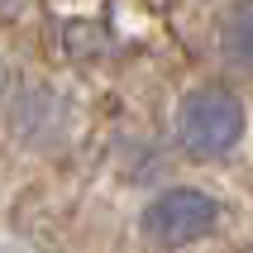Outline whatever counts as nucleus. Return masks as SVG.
I'll list each match as a JSON object with an SVG mask.
<instances>
[{
  "label": "nucleus",
  "instance_id": "20e7f679",
  "mask_svg": "<svg viewBox=\"0 0 253 253\" xmlns=\"http://www.w3.org/2000/svg\"><path fill=\"white\" fill-rule=\"evenodd\" d=\"M5 86H10V67L0 62V96H5Z\"/></svg>",
  "mask_w": 253,
  "mask_h": 253
},
{
  "label": "nucleus",
  "instance_id": "f257e3e1",
  "mask_svg": "<svg viewBox=\"0 0 253 253\" xmlns=\"http://www.w3.org/2000/svg\"><path fill=\"white\" fill-rule=\"evenodd\" d=\"M244 139V100L225 86H196L177 105V143L191 158H220Z\"/></svg>",
  "mask_w": 253,
  "mask_h": 253
},
{
  "label": "nucleus",
  "instance_id": "f03ea898",
  "mask_svg": "<svg viewBox=\"0 0 253 253\" xmlns=\"http://www.w3.org/2000/svg\"><path fill=\"white\" fill-rule=\"evenodd\" d=\"M220 220V201L196 191V186H172L163 196L148 201L143 211V234L163 249H182V244H196L206 239Z\"/></svg>",
  "mask_w": 253,
  "mask_h": 253
},
{
  "label": "nucleus",
  "instance_id": "7ed1b4c3",
  "mask_svg": "<svg viewBox=\"0 0 253 253\" xmlns=\"http://www.w3.org/2000/svg\"><path fill=\"white\" fill-rule=\"evenodd\" d=\"M220 53L234 72H253V0H239L220 19Z\"/></svg>",
  "mask_w": 253,
  "mask_h": 253
}]
</instances>
